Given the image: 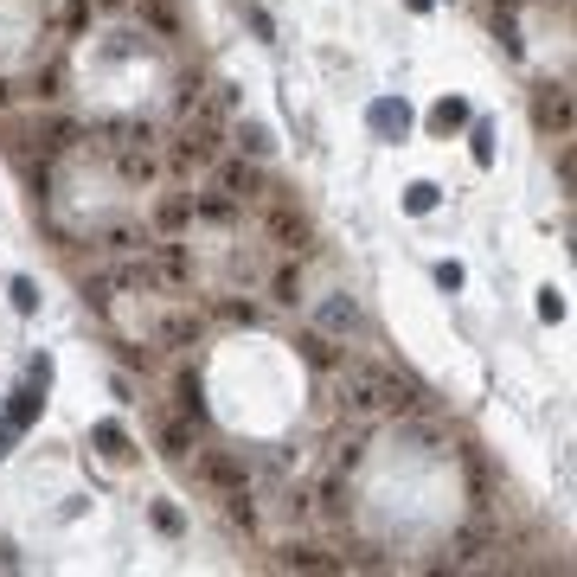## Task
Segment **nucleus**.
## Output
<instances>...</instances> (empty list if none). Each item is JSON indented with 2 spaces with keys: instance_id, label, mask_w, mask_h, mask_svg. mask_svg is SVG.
Returning <instances> with one entry per match:
<instances>
[{
  "instance_id": "nucleus-9",
  "label": "nucleus",
  "mask_w": 577,
  "mask_h": 577,
  "mask_svg": "<svg viewBox=\"0 0 577 577\" xmlns=\"http://www.w3.org/2000/svg\"><path fill=\"white\" fill-rule=\"evenodd\" d=\"M161 456H173V462L193 456V417H167L161 424Z\"/></svg>"
},
{
  "instance_id": "nucleus-3",
  "label": "nucleus",
  "mask_w": 577,
  "mask_h": 577,
  "mask_svg": "<svg viewBox=\"0 0 577 577\" xmlns=\"http://www.w3.org/2000/svg\"><path fill=\"white\" fill-rule=\"evenodd\" d=\"M212 186H218L225 199H237V205H250V199H263V193H269V186L257 180V167H244V161H225V154L212 161Z\"/></svg>"
},
{
  "instance_id": "nucleus-22",
  "label": "nucleus",
  "mask_w": 577,
  "mask_h": 577,
  "mask_svg": "<svg viewBox=\"0 0 577 577\" xmlns=\"http://www.w3.org/2000/svg\"><path fill=\"white\" fill-rule=\"evenodd\" d=\"M26 379H33V385H52V360H46V353H39V360H33V366H26Z\"/></svg>"
},
{
  "instance_id": "nucleus-1",
  "label": "nucleus",
  "mask_w": 577,
  "mask_h": 577,
  "mask_svg": "<svg viewBox=\"0 0 577 577\" xmlns=\"http://www.w3.org/2000/svg\"><path fill=\"white\" fill-rule=\"evenodd\" d=\"M161 154H167V167H173V173H212V161L225 154V142H218V116L193 97V103H186V122L167 135V148H161Z\"/></svg>"
},
{
  "instance_id": "nucleus-10",
  "label": "nucleus",
  "mask_w": 577,
  "mask_h": 577,
  "mask_svg": "<svg viewBox=\"0 0 577 577\" xmlns=\"http://www.w3.org/2000/svg\"><path fill=\"white\" fill-rule=\"evenodd\" d=\"M430 129H436V135H456V129H468V103H462V97H443V103L430 110Z\"/></svg>"
},
{
  "instance_id": "nucleus-21",
  "label": "nucleus",
  "mask_w": 577,
  "mask_h": 577,
  "mask_svg": "<svg viewBox=\"0 0 577 577\" xmlns=\"http://www.w3.org/2000/svg\"><path fill=\"white\" fill-rule=\"evenodd\" d=\"M468 276H462V263H436V288H462Z\"/></svg>"
},
{
  "instance_id": "nucleus-17",
  "label": "nucleus",
  "mask_w": 577,
  "mask_h": 577,
  "mask_svg": "<svg viewBox=\"0 0 577 577\" xmlns=\"http://www.w3.org/2000/svg\"><path fill=\"white\" fill-rule=\"evenodd\" d=\"M468 148H475V167H488V161H494V129H488V122H475Z\"/></svg>"
},
{
  "instance_id": "nucleus-5",
  "label": "nucleus",
  "mask_w": 577,
  "mask_h": 577,
  "mask_svg": "<svg viewBox=\"0 0 577 577\" xmlns=\"http://www.w3.org/2000/svg\"><path fill=\"white\" fill-rule=\"evenodd\" d=\"M366 122H372L379 142H404V135H411V103H404V97H379V103L366 110Z\"/></svg>"
},
{
  "instance_id": "nucleus-23",
  "label": "nucleus",
  "mask_w": 577,
  "mask_h": 577,
  "mask_svg": "<svg viewBox=\"0 0 577 577\" xmlns=\"http://www.w3.org/2000/svg\"><path fill=\"white\" fill-rule=\"evenodd\" d=\"M20 564V551H14V539H0V571H14Z\"/></svg>"
},
{
  "instance_id": "nucleus-7",
  "label": "nucleus",
  "mask_w": 577,
  "mask_h": 577,
  "mask_svg": "<svg viewBox=\"0 0 577 577\" xmlns=\"http://www.w3.org/2000/svg\"><path fill=\"white\" fill-rule=\"evenodd\" d=\"M39 411H46V385H33V379H26V385L14 392V404H7V417H0V424L33 430V424H39Z\"/></svg>"
},
{
  "instance_id": "nucleus-13",
  "label": "nucleus",
  "mask_w": 577,
  "mask_h": 577,
  "mask_svg": "<svg viewBox=\"0 0 577 577\" xmlns=\"http://www.w3.org/2000/svg\"><path fill=\"white\" fill-rule=\"evenodd\" d=\"M436 199H443V186H430V180H411V186H404V212H411V218L436 212Z\"/></svg>"
},
{
  "instance_id": "nucleus-2",
  "label": "nucleus",
  "mask_w": 577,
  "mask_h": 577,
  "mask_svg": "<svg viewBox=\"0 0 577 577\" xmlns=\"http://www.w3.org/2000/svg\"><path fill=\"white\" fill-rule=\"evenodd\" d=\"M193 475H199L212 494H231V488H244V456H225V449H193Z\"/></svg>"
},
{
  "instance_id": "nucleus-18",
  "label": "nucleus",
  "mask_w": 577,
  "mask_h": 577,
  "mask_svg": "<svg viewBox=\"0 0 577 577\" xmlns=\"http://www.w3.org/2000/svg\"><path fill=\"white\" fill-rule=\"evenodd\" d=\"M154 526H161L167 539H180V532H186V519H180V507H167V500H154Z\"/></svg>"
},
{
  "instance_id": "nucleus-11",
  "label": "nucleus",
  "mask_w": 577,
  "mask_h": 577,
  "mask_svg": "<svg viewBox=\"0 0 577 577\" xmlns=\"http://www.w3.org/2000/svg\"><path fill=\"white\" fill-rule=\"evenodd\" d=\"M231 142H237V148H244V154H250V161H263V154H269V148H276V142H269V129H263V122H231Z\"/></svg>"
},
{
  "instance_id": "nucleus-12",
  "label": "nucleus",
  "mask_w": 577,
  "mask_h": 577,
  "mask_svg": "<svg viewBox=\"0 0 577 577\" xmlns=\"http://www.w3.org/2000/svg\"><path fill=\"white\" fill-rule=\"evenodd\" d=\"M90 443H97V449H103L110 462H129V456H135V449H129V430H122V424H97V430H90Z\"/></svg>"
},
{
  "instance_id": "nucleus-20",
  "label": "nucleus",
  "mask_w": 577,
  "mask_h": 577,
  "mask_svg": "<svg viewBox=\"0 0 577 577\" xmlns=\"http://www.w3.org/2000/svg\"><path fill=\"white\" fill-rule=\"evenodd\" d=\"M539 321H564V296H558V288H539Z\"/></svg>"
},
{
  "instance_id": "nucleus-16",
  "label": "nucleus",
  "mask_w": 577,
  "mask_h": 577,
  "mask_svg": "<svg viewBox=\"0 0 577 577\" xmlns=\"http://www.w3.org/2000/svg\"><path fill=\"white\" fill-rule=\"evenodd\" d=\"M237 14L250 20V33H257V39H276V20H269V14L257 7V0H237Z\"/></svg>"
},
{
  "instance_id": "nucleus-15",
  "label": "nucleus",
  "mask_w": 577,
  "mask_h": 577,
  "mask_svg": "<svg viewBox=\"0 0 577 577\" xmlns=\"http://www.w3.org/2000/svg\"><path fill=\"white\" fill-rule=\"evenodd\" d=\"M269 296H276V302H296V296H302V276H296V263H282V269L269 276Z\"/></svg>"
},
{
  "instance_id": "nucleus-25",
  "label": "nucleus",
  "mask_w": 577,
  "mask_h": 577,
  "mask_svg": "<svg viewBox=\"0 0 577 577\" xmlns=\"http://www.w3.org/2000/svg\"><path fill=\"white\" fill-rule=\"evenodd\" d=\"M0 103H7V84H0Z\"/></svg>"
},
{
  "instance_id": "nucleus-14",
  "label": "nucleus",
  "mask_w": 577,
  "mask_h": 577,
  "mask_svg": "<svg viewBox=\"0 0 577 577\" xmlns=\"http://www.w3.org/2000/svg\"><path fill=\"white\" fill-rule=\"evenodd\" d=\"M321 328H334V334H353V328H360V309H353V302H328V309H321Z\"/></svg>"
},
{
  "instance_id": "nucleus-6",
  "label": "nucleus",
  "mask_w": 577,
  "mask_h": 577,
  "mask_svg": "<svg viewBox=\"0 0 577 577\" xmlns=\"http://www.w3.org/2000/svg\"><path fill=\"white\" fill-rule=\"evenodd\" d=\"M269 231L282 237V250H309V218H302V212H288L282 199H269Z\"/></svg>"
},
{
  "instance_id": "nucleus-8",
  "label": "nucleus",
  "mask_w": 577,
  "mask_h": 577,
  "mask_svg": "<svg viewBox=\"0 0 577 577\" xmlns=\"http://www.w3.org/2000/svg\"><path fill=\"white\" fill-rule=\"evenodd\" d=\"M180 225H193V193H167L154 205V237H173Z\"/></svg>"
},
{
  "instance_id": "nucleus-24",
  "label": "nucleus",
  "mask_w": 577,
  "mask_h": 577,
  "mask_svg": "<svg viewBox=\"0 0 577 577\" xmlns=\"http://www.w3.org/2000/svg\"><path fill=\"white\" fill-rule=\"evenodd\" d=\"M14 436H20L14 424H0V456H7V449H14Z\"/></svg>"
},
{
  "instance_id": "nucleus-19",
  "label": "nucleus",
  "mask_w": 577,
  "mask_h": 577,
  "mask_svg": "<svg viewBox=\"0 0 577 577\" xmlns=\"http://www.w3.org/2000/svg\"><path fill=\"white\" fill-rule=\"evenodd\" d=\"M14 309H20V315H39V288H33L26 276L14 282Z\"/></svg>"
},
{
  "instance_id": "nucleus-4",
  "label": "nucleus",
  "mask_w": 577,
  "mask_h": 577,
  "mask_svg": "<svg viewBox=\"0 0 577 577\" xmlns=\"http://www.w3.org/2000/svg\"><path fill=\"white\" fill-rule=\"evenodd\" d=\"M532 122L545 129V135H571V97H564V84H539V97H532Z\"/></svg>"
}]
</instances>
